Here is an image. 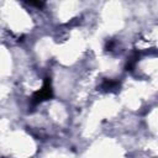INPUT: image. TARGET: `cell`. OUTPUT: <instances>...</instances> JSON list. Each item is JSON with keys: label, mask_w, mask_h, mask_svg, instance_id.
Listing matches in <instances>:
<instances>
[{"label": "cell", "mask_w": 158, "mask_h": 158, "mask_svg": "<svg viewBox=\"0 0 158 158\" xmlns=\"http://www.w3.org/2000/svg\"><path fill=\"white\" fill-rule=\"evenodd\" d=\"M27 4L28 5H32V6H37V7H42L44 5V2H42V1H30Z\"/></svg>", "instance_id": "obj_4"}, {"label": "cell", "mask_w": 158, "mask_h": 158, "mask_svg": "<svg viewBox=\"0 0 158 158\" xmlns=\"http://www.w3.org/2000/svg\"><path fill=\"white\" fill-rule=\"evenodd\" d=\"M52 96H53V90H52V85H51V79L47 77V78H44L42 88L32 95L31 102L33 105H37V104H40L44 100H49Z\"/></svg>", "instance_id": "obj_1"}, {"label": "cell", "mask_w": 158, "mask_h": 158, "mask_svg": "<svg viewBox=\"0 0 158 158\" xmlns=\"http://www.w3.org/2000/svg\"><path fill=\"white\" fill-rule=\"evenodd\" d=\"M138 53H133L131 57H130V59H128V62H127V64H126V69L127 70H132V68L135 67V64L137 63V60H138Z\"/></svg>", "instance_id": "obj_3"}, {"label": "cell", "mask_w": 158, "mask_h": 158, "mask_svg": "<svg viewBox=\"0 0 158 158\" xmlns=\"http://www.w3.org/2000/svg\"><path fill=\"white\" fill-rule=\"evenodd\" d=\"M117 86H120V81L112 80V79H105L100 85L101 90H104V91H111V90L116 89Z\"/></svg>", "instance_id": "obj_2"}]
</instances>
